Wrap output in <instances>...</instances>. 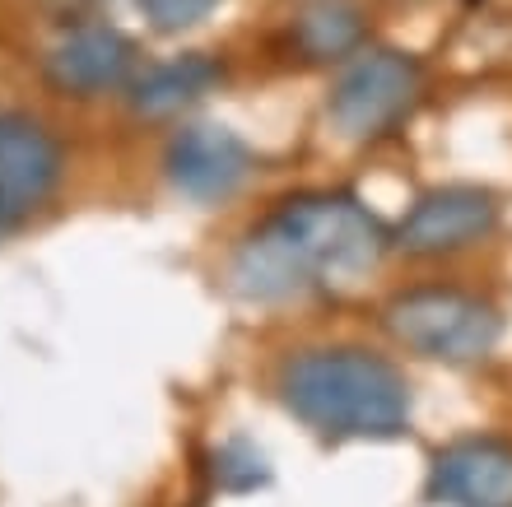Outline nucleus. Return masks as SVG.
Listing matches in <instances>:
<instances>
[{
	"mask_svg": "<svg viewBox=\"0 0 512 507\" xmlns=\"http://www.w3.org/2000/svg\"><path fill=\"white\" fill-rule=\"evenodd\" d=\"M224 84V66L205 52H187L173 61L149 66L140 80H131V107L140 117H173L182 107L201 103L205 94H215Z\"/></svg>",
	"mask_w": 512,
	"mask_h": 507,
	"instance_id": "10",
	"label": "nucleus"
},
{
	"mask_svg": "<svg viewBox=\"0 0 512 507\" xmlns=\"http://www.w3.org/2000/svg\"><path fill=\"white\" fill-rule=\"evenodd\" d=\"M215 480H219V489H229V494H252L256 484L270 480V466L247 438H233L215 452Z\"/></svg>",
	"mask_w": 512,
	"mask_h": 507,
	"instance_id": "12",
	"label": "nucleus"
},
{
	"mask_svg": "<svg viewBox=\"0 0 512 507\" xmlns=\"http://www.w3.org/2000/svg\"><path fill=\"white\" fill-rule=\"evenodd\" d=\"M280 401L322 438H401L410 428V382L368 345H312L280 363Z\"/></svg>",
	"mask_w": 512,
	"mask_h": 507,
	"instance_id": "2",
	"label": "nucleus"
},
{
	"mask_svg": "<svg viewBox=\"0 0 512 507\" xmlns=\"http://www.w3.org/2000/svg\"><path fill=\"white\" fill-rule=\"evenodd\" d=\"M499 228V196L471 182L424 191L396 228L405 256H452L485 242Z\"/></svg>",
	"mask_w": 512,
	"mask_h": 507,
	"instance_id": "6",
	"label": "nucleus"
},
{
	"mask_svg": "<svg viewBox=\"0 0 512 507\" xmlns=\"http://www.w3.org/2000/svg\"><path fill=\"white\" fill-rule=\"evenodd\" d=\"M219 5L224 0H140L149 28H159V33H187V28L205 24Z\"/></svg>",
	"mask_w": 512,
	"mask_h": 507,
	"instance_id": "13",
	"label": "nucleus"
},
{
	"mask_svg": "<svg viewBox=\"0 0 512 507\" xmlns=\"http://www.w3.org/2000/svg\"><path fill=\"white\" fill-rule=\"evenodd\" d=\"M47 84L66 98H103L126 89L135 75V42L112 24H84L66 42H56L47 66Z\"/></svg>",
	"mask_w": 512,
	"mask_h": 507,
	"instance_id": "9",
	"label": "nucleus"
},
{
	"mask_svg": "<svg viewBox=\"0 0 512 507\" xmlns=\"http://www.w3.org/2000/svg\"><path fill=\"white\" fill-rule=\"evenodd\" d=\"M66 177V149L52 126L28 112H0V238L56 196Z\"/></svg>",
	"mask_w": 512,
	"mask_h": 507,
	"instance_id": "5",
	"label": "nucleus"
},
{
	"mask_svg": "<svg viewBox=\"0 0 512 507\" xmlns=\"http://www.w3.org/2000/svg\"><path fill=\"white\" fill-rule=\"evenodd\" d=\"M419 94H424V66L410 52L396 47H364L354 52L340 70V80L331 84L326 98V117L345 140H382L415 112Z\"/></svg>",
	"mask_w": 512,
	"mask_h": 507,
	"instance_id": "4",
	"label": "nucleus"
},
{
	"mask_svg": "<svg viewBox=\"0 0 512 507\" xmlns=\"http://www.w3.org/2000/svg\"><path fill=\"white\" fill-rule=\"evenodd\" d=\"M382 326L405 354L433 363H466L489 359L503 340V312L489 298L457 289V284H415L387 298Z\"/></svg>",
	"mask_w": 512,
	"mask_h": 507,
	"instance_id": "3",
	"label": "nucleus"
},
{
	"mask_svg": "<svg viewBox=\"0 0 512 507\" xmlns=\"http://www.w3.org/2000/svg\"><path fill=\"white\" fill-rule=\"evenodd\" d=\"M294 52L308 66H340L368 42V14L354 0H308L294 14Z\"/></svg>",
	"mask_w": 512,
	"mask_h": 507,
	"instance_id": "11",
	"label": "nucleus"
},
{
	"mask_svg": "<svg viewBox=\"0 0 512 507\" xmlns=\"http://www.w3.org/2000/svg\"><path fill=\"white\" fill-rule=\"evenodd\" d=\"M163 168H168V182L177 196H187L196 205H219L247 182L252 149L229 126H187L168 140Z\"/></svg>",
	"mask_w": 512,
	"mask_h": 507,
	"instance_id": "7",
	"label": "nucleus"
},
{
	"mask_svg": "<svg viewBox=\"0 0 512 507\" xmlns=\"http://www.w3.org/2000/svg\"><path fill=\"white\" fill-rule=\"evenodd\" d=\"M382 256L387 228L364 201L350 191H303L247 233L229 280L247 303H289L326 280H359Z\"/></svg>",
	"mask_w": 512,
	"mask_h": 507,
	"instance_id": "1",
	"label": "nucleus"
},
{
	"mask_svg": "<svg viewBox=\"0 0 512 507\" xmlns=\"http://www.w3.org/2000/svg\"><path fill=\"white\" fill-rule=\"evenodd\" d=\"M429 498L443 507H512V442L457 438L433 456Z\"/></svg>",
	"mask_w": 512,
	"mask_h": 507,
	"instance_id": "8",
	"label": "nucleus"
}]
</instances>
